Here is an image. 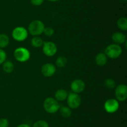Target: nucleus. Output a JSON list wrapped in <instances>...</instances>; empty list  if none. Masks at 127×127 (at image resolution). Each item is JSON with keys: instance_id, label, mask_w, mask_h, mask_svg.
Listing matches in <instances>:
<instances>
[{"instance_id": "obj_11", "label": "nucleus", "mask_w": 127, "mask_h": 127, "mask_svg": "<svg viewBox=\"0 0 127 127\" xmlns=\"http://www.w3.org/2000/svg\"><path fill=\"white\" fill-rule=\"evenodd\" d=\"M72 92L76 93H80L84 90L86 88V83L83 80L76 79L71 82L70 85Z\"/></svg>"}, {"instance_id": "obj_7", "label": "nucleus", "mask_w": 127, "mask_h": 127, "mask_svg": "<svg viewBox=\"0 0 127 127\" xmlns=\"http://www.w3.org/2000/svg\"><path fill=\"white\" fill-rule=\"evenodd\" d=\"M58 47L55 43L52 41H47L43 42L42 46V51L45 56L48 57H53L57 54Z\"/></svg>"}, {"instance_id": "obj_12", "label": "nucleus", "mask_w": 127, "mask_h": 127, "mask_svg": "<svg viewBox=\"0 0 127 127\" xmlns=\"http://www.w3.org/2000/svg\"><path fill=\"white\" fill-rule=\"evenodd\" d=\"M112 40L114 44L120 45L127 42V37L122 32H115L112 35Z\"/></svg>"}, {"instance_id": "obj_21", "label": "nucleus", "mask_w": 127, "mask_h": 127, "mask_svg": "<svg viewBox=\"0 0 127 127\" xmlns=\"http://www.w3.org/2000/svg\"><path fill=\"white\" fill-rule=\"evenodd\" d=\"M104 85L108 89H114L116 87V83H115V80L114 79L108 78H106L104 81Z\"/></svg>"}, {"instance_id": "obj_14", "label": "nucleus", "mask_w": 127, "mask_h": 127, "mask_svg": "<svg viewBox=\"0 0 127 127\" xmlns=\"http://www.w3.org/2000/svg\"><path fill=\"white\" fill-rule=\"evenodd\" d=\"M68 95V91L65 89L61 88V89H59L56 91L55 93V98L58 102H63V101L66 100Z\"/></svg>"}, {"instance_id": "obj_9", "label": "nucleus", "mask_w": 127, "mask_h": 127, "mask_svg": "<svg viewBox=\"0 0 127 127\" xmlns=\"http://www.w3.org/2000/svg\"><path fill=\"white\" fill-rule=\"evenodd\" d=\"M120 105L117 100L115 98H109L104 103V107L105 112L109 113H115L119 110Z\"/></svg>"}, {"instance_id": "obj_15", "label": "nucleus", "mask_w": 127, "mask_h": 127, "mask_svg": "<svg viewBox=\"0 0 127 127\" xmlns=\"http://www.w3.org/2000/svg\"><path fill=\"white\" fill-rule=\"evenodd\" d=\"M59 110L61 115L63 118H68L71 116L72 109H71L68 106H60Z\"/></svg>"}, {"instance_id": "obj_27", "label": "nucleus", "mask_w": 127, "mask_h": 127, "mask_svg": "<svg viewBox=\"0 0 127 127\" xmlns=\"http://www.w3.org/2000/svg\"><path fill=\"white\" fill-rule=\"evenodd\" d=\"M17 127H31L29 125L27 124V123H22V124L17 126Z\"/></svg>"}, {"instance_id": "obj_6", "label": "nucleus", "mask_w": 127, "mask_h": 127, "mask_svg": "<svg viewBox=\"0 0 127 127\" xmlns=\"http://www.w3.org/2000/svg\"><path fill=\"white\" fill-rule=\"evenodd\" d=\"M68 107L71 109H76L79 108L82 102L81 97L78 93L71 92L68 93V97L66 98Z\"/></svg>"}, {"instance_id": "obj_20", "label": "nucleus", "mask_w": 127, "mask_h": 127, "mask_svg": "<svg viewBox=\"0 0 127 127\" xmlns=\"http://www.w3.org/2000/svg\"><path fill=\"white\" fill-rule=\"evenodd\" d=\"M117 27L120 30L124 31H126L127 30V19L125 17H122L118 19L117 22Z\"/></svg>"}, {"instance_id": "obj_16", "label": "nucleus", "mask_w": 127, "mask_h": 127, "mask_svg": "<svg viewBox=\"0 0 127 127\" xmlns=\"http://www.w3.org/2000/svg\"><path fill=\"white\" fill-rule=\"evenodd\" d=\"M43 42L44 41L39 36H34L31 41V45L35 48H39L42 47Z\"/></svg>"}, {"instance_id": "obj_25", "label": "nucleus", "mask_w": 127, "mask_h": 127, "mask_svg": "<svg viewBox=\"0 0 127 127\" xmlns=\"http://www.w3.org/2000/svg\"><path fill=\"white\" fill-rule=\"evenodd\" d=\"M9 125V122L8 120L5 118L0 119V127H8Z\"/></svg>"}, {"instance_id": "obj_26", "label": "nucleus", "mask_w": 127, "mask_h": 127, "mask_svg": "<svg viewBox=\"0 0 127 127\" xmlns=\"http://www.w3.org/2000/svg\"><path fill=\"white\" fill-rule=\"evenodd\" d=\"M45 0H30L31 3L34 6H41L44 2Z\"/></svg>"}, {"instance_id": "obj_10", "label": "nucleus", "mask_w": 127, "mask_h": 127, "mask_svg": "<svg viewBox=\"0 0 127 127\" xmlns=\"http://www.w3.org/2000/svg\"><path fill=\"white\" fill-rule=\"evenodd\" d=\"M57 72V67L52 63H46L41 68V73L46 77H50L54 75Z\"/></svg>"}, {"instance_id": "obj_17", "label": "nucleus", "mask_w": 127, "mask_h": 127, "mask_svg": "<svg viewBox=\"0 0 127 127\" xmlns=\"http://www.w3.org/2000/svg\"><path fill=\"white\" fill-rule=\"evenodd\" d=\"M14 65L13 63L10 61H6L2 64V70L7 73H10L14 70Z\"/></svg>"}, {"instance_id": "obj_4", "label": "nucleus", "mask_w": 127, "mask_h": 127, "mask_svg": "<svg viewBox=\"0 0 127 127\" xmlns=\"http://www.w3.org/2000/svg\"><path fill=\"white\" fill-rule=\"evenodd\" d=\"M14 56L18 62H26L31 58V52L26 47H19L14 51Z\"/></svg>"}, {"instance_id": "obj_24", "label": "nucleus", "mask_w": 127, "mask_h": 127, "mask_svg": "<svg viewBox=\"0 0 127 127\" xmlns=\"http://www.w3.org/2000/svg\"><path fill=\"white\" fill-rule=\"evenodd\" d=\"M6 58H7V54L6 52L2 49H0V65L2 64L6 61Z\"/></svg>"}, {"instance_id": "obj_13", "label": "nucleus", "mask_w": 127, "mask_h": 127, "mask_svg": "<svg viewBox=\"0 0 127 127\" xmlns=\"http://www.w3.org/2000/svg\"><path fill=\"white\" fill-rule=\"evenodd\" d=\"M108 61V57L104 52H100L96 55L95 57V62L97 65L102 67L104 66Z\"/></svg>"}, {"instance_id": "obj_19", "label": "nucleus", "mask_w": 127, "mask_h": 127, "mask_svg": "<svg viewBox=\"0 0 127 127\" xmlns=\"http://www.w3.org/2000/svg\"><path fill=\"white\" fill-rule=\"evenodd\" d=\"M68 64V59L64 56H59L55 61V66L58 68L64 67Z\"/></svg>"}, {"instance_id": "obj_5", "label": "nucleus", "mask_w": 127, "mask_h": 127, "mask_svg": "<svg viewBox=\"0 0 127 127\" xmlns=\"http://www.w3.org/2000/svg\"><path fill=\"white\" fill-rule=\"evenodd\" d=\"M28 31L24 27L18 26L12 30V37L17 42H22L28 37Z\"/></svg>"}, {"instance_id": "obj_3", "label": "nucleus", "mask_w": 127, "mask_h": 127, "mask_svg": "<svg viewBox=\"0 0 127 127\" xmlns=\"http://www.w3.org/2000/svg\"><path fill=\"white\" fill-rule=\"evenodd\" d=\"M104 53L108 58L117 59L122 54V49L120 45L116 44H111L105 48Z\"/></svg>"}, {"instance_id": "obj_8", "label": "nucleus", "mask_w": 127, "mask_h": 127, "mask_svg": "<svg viewBox=\"0 0 127 127\" xmlns=\"http://www.w3.org/2000/svg\"><path fill=\"white\" fill-rule=\"evenodd\" d=\"M115 99L119 102H124L127 98V86L125 84H119L115 88Z\"/></svg>"}, {"instance_id": "obj_22", "label": "nucleus", "mask_w": 127, "mask_h": 127, "mask_svg": "<svg viewBox=\"0 0 127 127\" xmlns=\"http://www.w3.org/2000/svg\"><path fill=\"white\" fill-rule=\"evenodd\" d=\"M32 127H49V125L47 121L40 120L35 122Z\"/></svg>"}, {"instance_id": "obj_23", "label": "nucleus", "mask_w": 127, "mask_h": 127, "mask_svg": "<svg viewBox=\"0 0 127 127\" xmlns=\"http://www.w3.org/2000/svg\"><path fill=\"white\" fill-rule=\"evenodd\" d=\"M54 32L55 31L53 28H52V27H45L43 33H44V34L47 37H51L54 34Z\"/></svg>"}, {"instance_id": "obj_1", "label": "nucleus", "mask_w": 127, "mask_h": 127, "mask_svg": "<svg viewBox=\"0 0 127 127\" xmlns=\"http://www.w3.org/2000/svg\"><path fill=\"white\" fill-rule=\"evenodd\" d=\"M45 24L40 20H33L28 26V32L33 36H38L43 32Z\"/></svg>"}, {"instance_id": "obj_28", "label": "nucleus", "mask_w": 127, "mask_h": 127, "mask_svg": "<svg viewBox=\"0 0 127 127\" xmlns=\"http://www.w3.org/2000/svg\"><path fill=\"white\" fill-rule=\"evenodd\" d=\"M49 2H57V1H59V0H47Z\"/></svg>"}, {"instance_id": "obj_2", "label": "nucleus", "mask_w": 127, "mask_h": 127, "mask_svg": "<svg viewBox=\"0 0 127 127\" xmlns=\"http://www.w3.org/2000/svg\"><path fill=\"white\" fill-rule=\"evenodd\" d=\"M43 107L45 110L48 113H55L58 112L60 107L59 102L55 98L48 97L45 98L43 103Z\"/></svg>"}, {"instance_id": "obj_18", "label": "nucleus", "mask_w": 127, "mask_h": 127, "mask_svg": "<svg viewBox=\"0 0 127 127\" xmlns=\"http://www.w3.org/2000/svg\"><path fill=\"white\" fill-rule=\"evenodd\" d=\"M9 38L6 34H0V49L7 47L9 44Z\"/></svg>"}]
</instances>
